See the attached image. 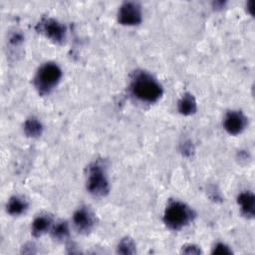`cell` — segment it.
<instances>
[{"label":"cell","mask_w":255,"mask_h":255,"mask_svg":"<svg viewBox=\"0 0 255 255\" xmlns=\"http://www.w3.org/2000/svg\"><path fill=\"white\" fill-rule=\"evenodd\" d=\"M130 89L135 98L145 103H154L162 95V88L159 83L144 72L135 75L131 81Z\"/></svg>","instance_id":"obj_1"},{"label":"cell","mask_w":255,"mask_h":255,"mask_svg":"<svg viewBox=\"0 0 255 255\" xmlns=\"http://www.w3.org/2000/svg\"><path fill=\"white\" fill-rule=\"evenodd\" d=\"M194 217L190 207L180 201H171L165 208L163 221L172 230H179L187 225Z\"/></svg>","instance_id":"obj_2"},{"label":"cell","mask_w":255,"mask_h":255,"mask_svg":"<svg viewBox=\"0 0 255 255\" xmlns=\"http://www.w3.org/2000/svg\"><path fill=\"white\" fill-rule=\"evenodd\" d=\"M61 77L62 71L58 65L55 63H45L39 68L34 78V85L39 93L47 94L57 86Z\"/></svg>","instance_id":"obj_3"},{"label":"cell","mask_w":255,"mask_h":255,"mask_svg":"<svg viewBox=\"0 0 255 255\" xmlns=\"http://www.w3.org/2000/svg\"><path fill=\"white\" fill-rule=\"evenodd\" d=\"M87 188L95 196H105L109 192L110 186L103 162L95 161L89 166Z\"/></svg>","instance_id":"obj_4"},{"label":"cell","mask_w":255,"mask_h":255,"mask_svg":"<svg viewBox=\"0 0 255 255\" xmlns=\"http://www.w3.org/2000/svg\"><path fill=\"white\" fill-rule=\"evenodd\" d=\"M118 20L123 25H136L141 21V9L135 2H125L118 12Z\"/></svg>","instance_id":"obj_5"},{"label":"cell","mask_w":255,"mask_h":255,"mask_svg":"<svg viewBox=\"0 0 255 255\" xmlns=\"http://www.w3.org/2000/svg\"><path fill=\"white\" fill-rule=\"evenodd\" d=\"M40 31L49 39L56 43H61L65 39V27L57 20L46 18L39 23Z\"/></svg>","instance_id":"obj_6"},{"label":"cell","mask_w":255,"mask_h":255,"mask_svg":"<svg viewBox=\"0 0 255 255\" xmlns=\"http://www.w3.org/2000/svg\"><path fill=\"white\" fill-rule=\"evenodd\" d=\"M247 125L246 117L238 111L229 112L224 120V128L230 134L240 133Z\"/></svg>","instance_id":"obj_7"},{"label":"cell","mask_w":255,"mask_h":255,"mask_svg":"<svg viewBox=\"0 0 255 255\" xmlns=\"http://www.w3.org/2000/svg\"><path fill=\"white\" fill-rule=\"evenodd\" d=\"M73 222L79 232L88 233L92 230L95 220L93 213L87 207H81L74 213Z\"/></svg>","instance_id":"obj_8"},{"label":"cell","mask_w":255,"mask_h":255,"mask_svg":"<svg viewBox=\"0 0 255 255\" xmlns=\"http://www.w3.org/2000/svg\"><path fill=\"white\" fill-rule=\"evenodd\" d=\"M237 202L240 205L242 213L248 217L253 218L255 214V197L254 194L250 191L241 192L238 195Z\"/></svg>","instance_id":"obj_9"},{"label":"cell","mask_w":255,"mask_h":255,"mask_svg":"<svg viewBox=\"0 0 255 255\" xmlns=\"http://www.w3.org/2000/svg\"><path fill=\"white\" fill-rule=\"evenodd\" d=\"M177 107H178V112L184 116H189L194 114L197 109L196 101L194 97L189 93H186L181 97V99L178 101Z\"/></svg>","instance_id":"obj_10"},{"label":"cell","mask_w":255,"mask_h":255,"mask_svg":"<svg viewBox=\"0 0 255 255\" xmlns=\"http://www.w3.org/2000/svg\"><path fill=\"white\" fill-rule=\"evenodd\" d=\"M52 223V218L50 215H39L32 223V233L34 236L39 237L49 230Z\"/></svg>","instance_id":"obj_11"},{"label":"cell","mask_w":255,"mask_h":255,"mask_svg":"<svg viewBox=\"0 0 255 255\" xmlns=\"http://www.w3.org/2000/svg\"><path fill=\"white\" fill-rule=\"evenodd\" d=\"M27 201L20 196H13L7 203V212L11 215H20L26 211Z\"/></svg>","instance_id":"obj_12"},{"label":"cell","mask_w":255,"mask_h":255,"mask_svg":"<svg viewBox=\"0 0 255 255\" xmlns=\"http://www.w3.org/2000/svg\"><path fill=\"white\" fill-rule=\"evenodd\" d=\"M42 124L35 118L28 119L24 124V131L28 136L36 137L42 133Z\"/></svg>","instance_id":"obj_13"},{"label":"cell","mask_w":255,"mask_h":255,"mask_svg":"<svg viewBox=\"0 0 255 255\" xmlns=\"http://www.w3.org/2000/svg\"><path fill=\"white\" fill-rule=\"evenodd\" d=\"M53 238L57 240H63L69 236V226L66 221H60L56 223L51 231Z\"/></svg>","instance_id":"obj_14"},{"label":"cell","mask_w":255,"mask_h":255,"mask_svg":"<svg viewBox=\"0 0 255 255\" xmlns=\"http://www.w3.org/2000/svg\"><path fill=\"white\" fill-rule=\"evenodd\" d=\"M118 253L121 254H133L135 253V244L134 242L128 238H123L118 246Z\"/></svg>","instance_id":"obj_15"},{"label":"cell","mask_w":255,"mask_h":255,"mask_svg":"<svg viewBox=\"0 0 255 255\" xmlns=\"http://www.w3.org/2000/svg\"><path fill=\"white\" fill-rule=\"evenodd\" d=\"M212 253H213V254H220V255H223V254H231L232 251H231V249H230L227 245H225L224 243L219 242V243H217V244L214 246Z\"/></svg>","instance_id":"obj_16"},{"label":"cell","mask_w":255,"mask_h":255,"mask_svg":"<svg viewBox=\"0 0 255 255\" xmlns=\"http://www.w3.org/2000/svg\"><path fill=\"white\" fill-rule=\"evenodd\" d=\"M182 252L186 253V254H199L200 250L197 246L188 245V246H184V248H182Z\"/></svg>","instance_id":"obj_17"}]
</instances>
